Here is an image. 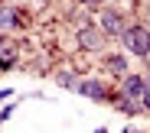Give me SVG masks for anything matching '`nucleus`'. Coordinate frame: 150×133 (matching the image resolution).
Returning <instances> with one entry per match:
<instances>
[{
    "label": "nucleus",
    "instance_id": "nucleus-1",
    "mask_svg": "<svg viewBox=\"0 0 150 133\" xmlns=\"http://www.w3.org/2000/svg\"><path fill=\"white\" fill-rule=\"evenodd\" d=\"M121 46H124V55L147 59L150 55V26L147 23H131L121 36Z\"/></svg>",
    "mask_w": 150,
    "mask_h": 133
},
{
    "label": "nucleus",
    "instance_id": "nucleus-4",
    "mask_svg": "<svg viewBox=\"0 0 150 133\" xmlns=\"http://www.w3.org/2000/svg\"><path fill=\"white\" fill-rule=\"evenodd\" d=\"M75 42H79L85 52H105L108 36L98 29V23H85V26H79V33H75Z\"/></svg>",
    "mask_w": 150,
    "mask_h": 133
},
{
    "label": "nucleus",
    "instance_id": "nucleus-3",
    "mask_svg": "<svg viewBox=\"0 0 150 133\" xmlns=\"http://www.w3.org/2000/svg\"><path fill=\"white\" fill-rule=\"evenodd\" d=\"M117 94L140 104L144 94H147V75H144V71H127V75L121 78V85H117Z\"/></svg>",
    "mask_w": 150,
    "mask_h": 133
},
{
    "label": "nucleus",
    "instance_id": "nucleus-16",
    "mask_svg": "<svg viewBox=\"0 0 150 133\" xmlns=\"http://www.w3.org/2000/svg\"><path fill=\"white\" fill-rule=\"evenodd\" d=\"M95 133H108V130H95Z\"/></svg>",
    "mask_w": 150,
    "mask_h": 133
},
{
    "label": "nucleus",
    "instance_id": "nucleus-6",
    "mask_svg": "<svg viewBox=\"0 0 150 133\" xmlns=\"http://www.w3.org/2000/svg\"><path fill=\"white\" fill-rule=\"evenodd\" d=\"M23 23H26V16H23L20 7H13V4L0 7V33H16V29H23Z\"/></svg>",
    "mask_w": 150,
    "mask_h": 133
},
{
    "label": "nucleus",
    "instance_id": "nucleus-7",
    "mask_svg": "<svg viewBox=\"0 0 150 133\" xmlns=\"http://www.w3.org/2000/svg\"><path fill=\"white\" fill-rule=\"evenodd\" d=\"M105 71L114 75L117 81H121V78L131 71V68H127V55H124V52H108V55H105Z\"/></svg>",
    "mask_w": 150,
    "mask_h": 133
},
{
    "label": "nucleus",
    "instance_id": "nucleus-15",
    "mask_svg": "<svg viewBox=\"0 0 150 133\" xmlns=\"http://www.w3.org/2000/svg\"><path fill=\"white\" fill-rule=\"evenodd\" d=\"M144 68H147V71H144V75H147V78H150V55H147V59H144Z\"/></svg>",
    "mask_w": 150,
    "mask_h": 133
},
{
    "label": "nucleus",
    "instance_id": "nucleus-10",
    "mask_svg": "<svg viewBox=\"0 0 150 133\" xmlns=\"http://www.w3.org/2000/svg\"><path fill=\"white\" fill-rule=\"evenodd\" d=\"M52 81H56L59 88H65V91H79V81H82V78L75 75V71H69V68H59V71L52 75Z\"/></svg>",
    "mask_w": 150,
    "mask_h": 133
},
{
    "label": "nucleus",
    "instance_id": "nucleus-8",
    "mask_svg": "<svg viewBox=\"0 0 150 133\" xmlns=\"http://www.w3.org/2000/svg\"><path fill=\"white\" fill-rule=\"evenodd\" d=\"M111 107H114L117 114H124V117H140V114H144L137 101H127V97H121V94L111 97Z\"/></svg>",
    "mask_w": 150,
    "mask_h": 133
},
{
    "label": "nucleus",
    "instance_id": "nucleus-17",
    "mask_svg": "<svg viewBox=\"0 0 150 133\" xmlns=\"http://www.w3.org/2000/svg\"><path fill=\"white\" fill-rule=\"evenodd\" d=\"M124 133H134V130H124Z\"/></svg>",
    "mask_w": 150,
    "mask_h": 133
},
{
    "label": "nucleus",
    "instance_id": "nucleus-13",
    "mask_svg": "<svg viewBox=\"0 0 150 133\" xmlns=\"http://www.w3.org/2000/svg\"><path fill=\"white\" fill-rule=\"evenodd\" d=\"M7 97H13V91L10 88H0V101H7Z\"/></svg>",
    "mask_w": 150,
    "mask_h": 133
},
{
    "label": "nucleus",
    "instance_id": "nucleus-11",
    "mask_svg": "<svg viewBox=\"0 0 150 133\" xmlns=\"http://www.w3.org/2000/svg\"><path fill=\"white\" fill-rule=\"evenodd\" d=\"M140 111L150 114V78H147V94H144V101H140Z\"/></svg>",
    "mask_w": 150,
    "mask_h": 133
},
{
    "label": "nucleus",
    "instance_id": "nucleus-9",
    "mask_svg": "<svg viewBox=\"0 0 150 133\" xmlns=\"http://www.w3.org/2000/svg\"><path fill=\"white\" fill-rule=\"evenodd\" d=\"M16 62H20V42H7V49L0 52V75L10 71Z\"/></svg>",
    "mask_w": 150,
    "mask_h": 133
},
{
    "label": "nucleus",
    "instance_id": "nucleus-5",
    "mask_svg": "<svg viewBox=\"0 0 150 133\" xmlns=\"http://www.w3.org/2000/svg\"><path fill=\"white\" fill-rule=\"evenodd\" d=\"M79 94L88 97V101H98V104H111V97L117 91H111L108 81H101V78H82L79 81Z\"/></svg>",
    "mask_w": 150,
    "mask_h": 133
},
{
    "label": "nucleus",
    "instance_id": "nucleus-14",
    "mask_svg": "<svg viewBox=\"0 0 150 133\" xmlns=\"http://www.w3.org/2000/svg\"><path fill=\"white\" fill-rule=\"evenodd\" d=\"M7 49V33H0V52Z\"/></svg>",
    "mask_w": 150,
    "mask_h": 133
},
{
    "label": "nucleus",
    "instance_id": "nucleus-12",
    "mask_svg": "<svg viewBox=\"0 0 150 133\" xmlns=\"http://www.w3.org/2000/svg\"><path fill=\"white\" fill-rule=\"evenodd\" d=\"M82 7H88V10H101V0H79Z\"/></svg>",
    "mask_w": 150,
    "mask_h": 133
},
{
    "label": "nucleus",
    "instance_id": "nucleus-2",
    "mask_svg": "<svg viewBox=\"0 0 150 133\" xmlns=\"http://www.w3.org/2000/svg\"><path fill=\"white\" fill-rule=\"evenodd\" d=\"M127 16H124L121 10H111V7H101L98 10V29H101L108 39H121L124 29H127Z\"/></svg>",
    "mask_w": 150,
    "mask_h": 133
}]
</instances>
